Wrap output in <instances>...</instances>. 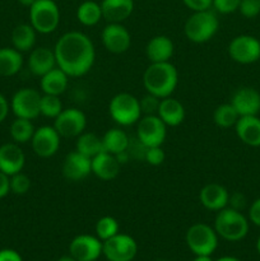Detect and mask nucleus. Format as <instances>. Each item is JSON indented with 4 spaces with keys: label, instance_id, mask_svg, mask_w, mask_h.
Instances as JSON below:
<instances>
[{
    "label": "nucleus",
    "instance_id": "nucleus-1",
    "mask_svg": "<svg viewBox=\"0 0 260 261\" xmlns=\"http://www.w3.org/2000/svg\"><path fill=\"white\" fill-rule=\"evenodd\" d=\"M56 64L70 78H78L88 73L96 60V48L91 38L79 31L66 32L56 41Z\"/></svg>",
    "mask_w": 260,
    "mask_h": 261
},
{
    "label": "nucleus",
    "instance_id": "nucleus-2",
    "mask_svg": "<svg viewBox=\"0 0 260 261\" xmlns=\"http://www.w3.org/2000/svg\"><path fill=\"white\" fill-rule=\"evenodd\" d=\"M178 84V71L171 61L150 63L143 74V86L147 93L158 98L172 96Z\"/></svg>",
    "mask_w": 260,
    "mask_h": 261
},
{
    "label": "nucleus",
    "instance_id": "nucleus-3",
    "mask_svg": "<svg viewBox=\"0 0 260 261\" xmlns=\"http://www.w3.org/2000/svg\"><path fill=\"white\" fill-rule=\"evenodd\" d=\"M214 229L218 237H222L226 241L239 242L249 233L250 221L242 214L241 211L226 206L222 211L217 212Z\"/></svg>",
    "mask_w": 260,
    "mask_h": 261
},
{
    "label": "nucleus",
    "instance_id": "nucleus-4",
    "mask_svg": "<svg viewBox=\"0 0 260 261\" xmlns=\"http://www.w3.org/2000/svg\"><path fill=\"white\" fill-rule=\"evenodd\" d=\"M219 30V19L212 9L193 12L186 19L184 33L194 43H205L216 36Z\"/></svg>",
    "mask_w": 260,
    "mask_h": 261
},
{
    "label": "nucleus",
    "instance_id": "nucleus-5",
    "mask_svg": "<svg viewBox=\"0 0 260 261\" xmlns=\"http://www.w3.org/2000/svg\"><path fill=\"white\" fill-rule=\"evenodd\" d=\"M109 114L120 126H130L137 124L143 116L139 98L126 92L117 93L112 97L109 103Z\"/></svg>",
    "mask_w": 260,
    "mask_h": 261
},
{
    "label": "nucleus",
    "instance_id": "nucleus-6",
    "mask_svg": "<svg viewBox=\"0 0 260 261\" xmlns=\"http://www.w3.org/2000/svg\"><path fill=\"white\" fill-rule=\"evenodd\" d=\"M30 24L41 35H48L60 24V9L54 0H36L30 8Z\"/></svg>",
    "mask_w": 260,
    "mask_h": 261
},
{
    "label": "nucleus",
    "instance_id": "nucleus-7",
    "mask_svg": "<svg viewBox=\"0 0 260 261\" xmlns=\"http://www.w3.org/2000/svg\"><path fill=\"white\" fill-rule=\"evenodd\" d=\"M186 245L195 256H211L218 246V234L214 227L205 223H195L186 231Z\"/></svg>",
    "mask_w": 260,
    "mask_h": 261
},
{
    "label": "nucleus",
    "instance_id": "nucleus-8",
    "mask_svg": "<svg viewBox=\"0 0 260 261\" xmlns=\"http://www.w3.org/2000/svg\"><path fill=\"white\" fill-rule=\"evenodd\" d=\"M167 137V125L157 115H143L137 122V140L145 148L162 147Z\"/></svg>",
    "mask_w": 260,
    "mask_h": 261
},
{
    "label": "nucleus",
    "instance_id": "nucleus-9",
    "mask_svg": "<svg viewBox=\"0 0 260 261\" xmlns=\"http://www.w3.org/2000/svg\"><path fill=\"white\" fill-rule=\"evenodd\" d=\"M42 94L35 88H20L13 94L10 110L15 117L35 120L40 116V103Z\"/></svg>",
    "mask_w": 260,
    "mask_h": 261
},
{
    "label": "nucleus",
    "instance_id": "nucleus-10",
    "mask_svg": "<svg viewBox=\"0 0 260 261\" xmlns=\"http://www.w3.org/2000/svg\"><path fill=\"white\" fill-rule=\"evenodd\" d=\"M228 55L235 63L249 65L260 60V41L251 35H240L228 43Z\"/></svg>",
    "mask_w": 260,
    "mask_h": 261
},
{
    "label": "nucleus",
    "instance_id": "nucleus-11",
    "mask_svg": "<svg viewBox=\"0 0 260 261\" xmlns=\"http://www.w3.org/2000/svg\"><path fill=\"white\" fill-rule=\"evenodd\" d=\"M138 254L137 241L132 236L117 233L102 242V255L109 261H132Z\"/></svg>",
    "mask_w": 260,
    "mask_h": 261
},
{
    "label": "nucleus",
    "instance_id": "nucleus-12",
    "mask_svg": "<svg viewBox=\"0 0 260 261\" xmlns=\"http://www.w3.org/2000/svg\"><path fill=\"white\" fill-rule=\"evenodd\" d=\"M53 126L61 138H78L86 132L87 116L82 110L69 107L54 119Z\"/></svg>",
    "mask_w": 260,
    "mask_h": 261
},
{
    "label": "nucleus",
    "instance_id": "nucleus-13",
    "mask_svg": "<svg viewBox=\"0 0 260 261\" xmlns=\"http://www.w3.org/2000/svg\"><path fill=\"white\" fill-rule=\"evenodd\" d=\"M102 45L109 53L120 55L132 46V35L122 23H107L101 33Z\"/></svg>",
    "mask_w": 260,
    "mask_h": 261
},
{
    "label": "nucleus",
    "instance_id": "nucleus-14",
    "mask_svg": "<svg viewBox=\"0 0 260 261\" xmlns=\"http://www.w3.org/2000/svg\"><path fill=\"white\" fill-rule=\"evenodd\" d=\"M61 137L54 126L43 125L36 129L31 140V147L36 155L41 158H50L58 153L60 148Z\"/></svg>",
    "mask_w": 260,
    "mask_h": 261
},
{
    "label": "nucleus",
    "instance_id": "nucleus-15",
    "mask_svg": "<svg viewBox=\"0 0 260 261\" xmlns=\"http://www.w3.org/2000/svg\"><path fill=\"white\" fill-rule=\"evenodd\" d=\"M69 254L76 261H96L102 255V241L97 236L79 234L71 240Z\"/></svg>",
    "mask_w": 260,
    "mask_h": 261
},
{
    "label": "nucleus",
    "instance_id": "nucleus-16",
    "mask_svg": "<svg viewBox=\"0 0 260 261\" xmlns=\"http://www.w3.org/2000/svg\"><path fill=\"white\" fill-rule=\"evenodd\" d=\"M61 172L68 181L78 182L92 173V160L79 153L78 150H73L64 158Z\"/></svg>",
    "mask_w": 260,
    "mask_h": 261
},
{
    "label": "nucleus",
    "instance_id": "nucleus-17",
    "mask_svg": "<svg viewBox=\"0 0 260 261\" xmlns=\"http://www.w3.org/2000/svg\"><path fill=\"white\" fill-rule=\"evenodd\" d=\"M231 105L241 116H256L260 112V92L252 87H241L231 97Z\"/></svg>",
    "mask_w": 260,
    "mask_h": 261
},
{
    "label": "nucleus",
    "instance_id": "nucleus-18",
    "mask_svg": "<svg viewBox=\"0 0 260 261\" xmlns=\"http://www.w3.org/2000/svg\"><path fill=\"white\" fill-rule=\"evenodd\" d=\"M25 165V155L17 143H5L0 145V171L13 176L22 172Z\"/></svg>",
    "mask_w": 260,
    "mask_h": 261
},
{
    "label": "nucleus",
    "instance_id": "nucleus-19",
    "mask_svg": "<svg viewBox=\"0 0 260 261\" xmlns=\"http://www.w3.org/2000/svg\"><path fill=\"white\" fill-rule=\"evenodd\" d=\"M229 193L221 184H206L199 191V201L211 212H219L228 206Z\"/></svg>",
    "mask_w": 260,
    "mask_h": 261
},
{
    "label": "nucleus",
    "instance_id": "nucleus-20",
    "mask_svg": "<svg viewBox=\"0 0 260 261\" xmlns=\"http://www.w3.org/2000/svg\"><path fill=\"white\" fill-rule=\"evenodd\" d=\"M56 58L54 48L45 47V46H38L30 51L28 56V69L31 73L36 76H42L54 68H56Z\"/></svg>",
    "mask_w": 260,
    "mask_h": 261
},
{
    "label": "nucleus",
    "instance_id": "nucleus-21",
    "mask_svg": "<svg viewBox=\"0 0 260 261\" xmlns=\"http://www.w3.org/2000/svg\"><path fill=\"white\" fill-rule=\"evenodd\" d=\"M175 53L172 40L165 35H158L150 38L145 46V55L149 63H165L170 61Z\"/></svg>",
    "mask_w": 260,
    "mask_h": 261
},
{
    "label": "nucleus",
    "instance_id": "nucleus-22",
    "mask_svg": "<svg viewBox=\"0 0 260 261\" xmlns=\"http://www.w3.org/2000/svg\"><path fill=\"white\" fill-rule=\"evenodd\" d=\"M99 4L107 23H122L134 12V0H102Z\"/></svg>",
    "mask_w": 260,
    "mask_h": 261
},
{
    "label": "nucleus",
    "instance_id": "nucleus-23",
    "mask_svg": "<svg viewBox=\"0 0 260 261\" xmlns=\"http://www.w3.org/2000/svg\"><path fill=\"white\" fill-rule=\"evenodd\" d=\"M121 165L114 154L101 152L92 158V173L102 181H111L119 176Z\"/></svg>",
    "mask_w": 260,
    "mask_h": 261
},
{
    "label": "nucleus",
    "instance_id": "nucleus-24",
    "mask_svg": "<svg viewBox=\"0 0 260 261\" xmlns=\"http://www.w3.org/2000/svg\"><path fill=\"white\" fill-rule=\"evenodd\" d=\"M185 107L178 99L171 96L161 99L157 116L167 125V127H176L183 124L185 120Z\"/></svg>",
    "mask_w": 260,
    "mask_h": 261
},
{
    "label": "nucleus",
    "instance_id": "nucleus-25",
    "mask_svg": "<svg viewBox=\"0 0 260 261\" xmlns=\"http://www.w3.org/2000/svg\"><path fill=\"white\" fill-rule=\"evenodd\" d=\"M235 130L244 144L249 147H260V117L241 116L235 125Z\"/></svg>",
    "mask_w": 260,
    "mask_h": 261
},
{
    "label": "nucleus",
    "instance_id": "nucleus-26",
    "mask_svg": "<svg viewBox=\"0 0 260 261\" xmlns=\"http://www.w3.org/2000/svg\"><path fill=\"white\" fill-rule=\"evenodd\" d=\"M70 76L61 70L59 66L54 68L45 75L41 76L40 87L43 94H53V96H61L66 91Z\"/></svg>",
    "mask_w": 260,
    "mask_h": 261
},
{
    "label": "nucleus",
    "instance_id": "nucleus-27",
    "mask_svg": "<svg viewBox=\"0 0 260 261\" xmlns=\"http://www.w3.org/2000/svg\"><path fill=\"white\" fill-rule=\"evenodd\" d=\"M37 31L30 23H20L13 30L12 43L13 47L19 53H30L36 46Z\"/></svg>",
    "mask_w": 260,
    "mask_h": 261
},
{
    "label": "nucleus",
    "instance_id": "nucleus-28",
    "mask_svg": "<svg viewBox=\"0 0 260 261\" xmlns=\"http://www.w3.org/2000/svg\"><path fill=\"white\" fill-rule=\"evenodd\" d=\"M23 66L22 53L14 47H0V76H13Z\"/></svg>",
    "mask_w": 260,
    "mask_h": 261
},
{
    "label": "nucleus",
    "instance_id": "nucleus-29",
    "mask_svg": "<svg viewBox=\"0 0 260 261\" xmlns=\"http://www.w3.org/2000/svg\"><path fill=\"white\" fill-rule=\"evenodd\" d=\"M102 143H103L105 152L116 155L125 150H129L130 138L120 127H114L105 133L102 137Z\"/></svg>",
    "mask_w": 260,
    "mask_h": 261
},
{
    "label": "nucleus",
    "instance_id": "nucleus-30",
    "mask_svg": "<svg viewBox=\"0 0 260 261\" xmlns=\"http://www.w3.org/2000/svg\"><path fill=\"white\" fill-rule=\"evenodd\" d=\"M75 150H78L79 153L92 160L101 152H105L102 137H98L94 133L84 132L83 134L76 138Z\"/></svg>",
    "mask_w": 260,
    "mask_h": 261
},
{
    "label": "nucleus",
    "instance_id": "nucleus-31",
    "mask_svg": "<svg viewBox=\"0 0 260 261\" xmlns=\"http://www.w3.org/2000/svg\"><path fill=\"white\" fill-rule=\"evenodd\" d=\"M76 19L86 27H93L102 19L101 4L93 0H86L76 9Z\"/></svg>",
    "mask_w": 260,
    "mask_h": 261
},
{
    "label": "nucleus",
    "instance_id": "nucleus-32",
    "mask_svg": "<svg viewBox=\"0 0 260 261\" xmlns=\"http://www.w3.org/2000/svg\"><path fill=\"white\" fill-rule=\"evenodd\" d=\"M35 132L36 127L32 120L22 119V117H15L9 127L10 138L17 144H25V143L31 142Z\"/></svg>",
    "mask_w": 260,
    "mask_h": 261
},
{
    "label": "nucleus",
    "instance_id": "nucleus-33",
    "mask_svg": "<svg viewBox=\"0 0 260 261\" xmlns=\"http://www.w3.org/2000/svg\"><path fill=\"white\" fill-rule=\"evenodd\" d=\"M240 115L236 111L231 102L228 103L219 105L213 112V120L216 125L222 129H229V127H235L236 122L239 121Z\"/></svg>",
    "mask_w": 260,
    "mask_h": 261
},
{
    "label": "nucleus",
    "instance_id": "nucleus-34",
    "mask_svg": "<svg viewBox=\"0 0 260 261\" xmlns=\"http://www.w3.org/2000/svg\"><path fill=\"white\" fill-rule=\"evenodd\" d=\"M119 222L114 217H102L96 223V236L103 242L119 233Z\"/></svg>",
    "mask_w": 260,
    "mask_h": 261
},
{
    "label": "nucleus",
    "instance_id": "nucleus-35",
    "mask_svg": "<svg viewBox=\"0 0 260 261\" xmlns=\"http://www.w3.org/2000/svg\"><path fill=\"white\" fill-rule=\"evenodd\" d=\"M63 103L60 101V96L53 94H42L40 103V114L48 119H55L63 111Z\"/></svg>",
    "mask_w": 260,
    "mask_h": 261
},
{
    "label": "nucleus",
    "instance_id": "nucleus-36",
    "mask_svg": "<svg viewBox=\"0 0 260 261\" xmlns=\"http://www.w3.org/2000/svg\"><path fill=\"white\" fill-rule=\"evenodd\" d=\"M10 193L15 195H24L31 189V178L25 173L18 172L15 175L9 176Z\"/></svg>",
    "mask_w": 260,
    "mask_h": 261
},
{
    "label": "nucleus",
    "instance_id": "nucleus-37",
    "mask_svg": "<svg viewBox=\"0 0 260 261\" xmlns=\"http://www.w3.org/2000/svg\"><path fill=\"white\" fill-rule=\"evenodd\" d=\"M143 160L150 166H161L166 160L165 150L162 149V147L145 148L144 154H143Z\"/></svg>",
    "mask_w": 260,
    "mask_h": 261
},
{
    "label": "nucleus",
    "instance_id": "nucleus-38",
    "mask_svg": "<svg viewBox=\"0 0 260 261\" xmlns=\"http://www.w3.org/2000/svg\"><path fill=\"white\" fill-rule=\"evenodd\" d=\"M161 98L153 96V94L147 93L139 99L140 110L143 115H157L158 107H160Z\"/></svg>",
    "mask_w": 260,
    "mask_h": 261
},
{
    "label": "nucleus",
    "instance_id": "nucleus-39",
    "mask_svg": "<svg viewBox=\"0 0 260 261\" xmlns=\"http://www.w3.org/2000/svg\"><path fill=\"white\" fill-rule=\"evenodd\" d=\"M239 12L247 19L257 17L260 14V0H240Z\"/></svg>",
    "mask_w": 260,
    "mask_h": 261
},
{
    "label": "nucleus",
    "instance_id": "nucleus-40",
    "mask_svg": "<svg viewBox=\"0 0 260 261\" xmlns=\"http://www.w3.org/2000/svg\"><path fill=\"white\" fill-rule=\"evenodd\" d=\"M240 0H213V5L217 13L219 14H231L239 10Z\"/></svg>",
    "mask_w": 260,
    "mask_h": 261
},
{
    "label": "nucleus",
    "instance_id": "nucleus-41",
    "mask_svg": "<svg viewBox=\"0 0 260 261\" xmlns=\"http://www.w3.org/2000/svg\"><path fill=\"white\" fill-rule=\"evenodd\" d=\"M183 3L191 12L212 9V5H213V0H183Z\"/></svg>",
    "mask_w": 260,
    "mask_h": 261
},
{
    "label": "nucleus",
    "instance_id": "nucleus-42",
    "mask_svg": "<svg viewBox=\"0 0 260 261\" xmlns=\"http://www.w3.org/2000/svg\"><path fill=\"white\" fill-rule=\"evenodd\" d=\"M249 221L255 226L260 227V198L255 199L249 208Z\"/></svg>",
    "mask_w": 260,
    "mask_h": 261
},
{
    "label": "nucleus",
    "instance_id": "nucleus-43",
    "mask_svg": "<svg viewBox=\"0 0 260 261\" xmlns=\"http://www.w3.org/2000/svg\"><path fill=\"white\" fill-rule=\"evenodd\" d=\"M228 206H229V208L236 209V211H241L242 212V209L246 206V198H245L244 194L233 193L232 195H229Z\"/></svg>",
    "mask_w": 260,
    "mask_h": 261
},
{
    "label": "nucleus",
    "instance_id": "nucleus-44",
    "mask_svg": "<svg viewBox=\"0 0 260 261\" xmlns=\"http://www.w3.org/2000/svg\"><path fill=\"white\" fill-rule=\"evenodd\" d=\"M0 261H23L19 252L12 249L0 250Z\"/></svg>",
    "mask_w": 260,
    "mask_h": 261
},
{
    "label": "nucleus",
    "instance_id": "nucleus-45",
    "mask_svg": "<svg viewBox=\"0 0 260 261\" xmlns=\"http://www.w3.org/2000/svg\"><path fill=\"white\" fill-rule=\"evenodd\" d=\"M9 193H10L9 176L5 175L4 172L0 171V199L5 198Z\"/></svg>",
    "mask_w": 260,
    "mask_h": 261
},
{
    "label": "nucleus",
    "instance_id": "nucleus-46",
    "mask_svg": "<svg viewBox=\"0 0 260 261\" xmlns=\"http://www.w3.org/2000/svg\"><path fill=\"white\" fill-rule=\"evenodd\" d=\"M9 110H10V103L8 102V99L0 93V124H2V122L8 117Z\"/></svg>",
    "mask_w": 260,
    "mask_h": 261
},
{
    "label": "nucleus",
    "instance_id": "nucleus-47",
    "mask_svg": "<svg viewBox=\"0 0 260 261\" xmlns=\"http://www.w3.org/2000/svg\"><path fill=\"white\" fill-rule=\"evenodd\" d=\"M18 3H19L20 5H23V7H27L28 9H30V8L35 4L36 0H18Z\"/></svg>",
    "mask_w": 260,
    "mask_h": 261
},
{
    "label": "nucleus",
    "instance_id": "nucleus-48",
    "mask_svg": "<svg viewBox=\"0 0 260 261\" xmlns=\"http://www.w3.org/2000/svg\"><path fill=\"white\" fill-rule=\"evenodd\" d=\"M193 261H213L211 256H206V255H201V256H196Z\"/></svg>",
    "mask_w": 260,
    "mask_h": 261
},
{
    "label": "nucleus",
    "instance_id": "nucleus-49",
    "mask_svg": "<svg viewBox=\"0 0 260 261\" xmlns=\"http://www.w3.org/2000/svg\"><path fill=\"white\" fill-rule=\"evenodd\" d=\"M58 261H76V260L74 259L70 254H69V255H63V256H61Z\"/></svg>",
    "mask_w": 260,
    "mask_h": 261
},
{
    "label": "nucleus",
    "instance_id": "nucleus-50",
    "mask_svg": "<svg viewBox=\"0 0 260 261\" xmlns=\"http://www.w3.org/2000/svg\"><path fill=\"white\" fill-rule=\"evenodd\" d=\"M217 261H241V260H239L237 257H233V256H223V257H219Z\"/></svg>",
    "mask_w": 260,
    "mask_h": 261
},
{
    "label": "nucleus",
    "instance_id": "nucleus-51",
    "mask_svg": "<svg viewBox=\"0 0 260 261\" xmlns=\"http://www.w3.org/2000/svg\"><path fill=\"white\" fill-rule=\"evenodd\" d=\"M256 251H257V254L260 255V236H259V239H257V241H256Z\"/></svg>",
    "mask_w": 260,
    "mask_h": 261
}]
</instances>
